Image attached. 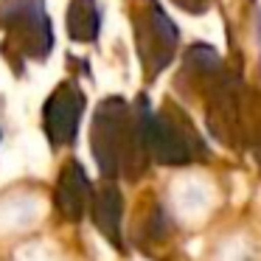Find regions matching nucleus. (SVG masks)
<instances>
[{
    "instance_id": "7",
    "label": "nucleus",
    "mask_w": 261,
    "mask_h": 261,
    "mask_svg": "<svg viewBox=\"0 0 261 261\" xmlns=\"http://www.w3.org/2000/svg\"><path fill=\"white\" fill-rule=\"evenodd\" d=\"M59 202H62V211L68 216H82L85 205L90 202V186H87L85 174L76 163L65 166L62 182H59Z\"/></svg>"
},
{
    "instance_id": "3",
    "label": "nucleus",
    "mask_w": 261,
    "mask_h": 261,
    "mask_svg": "<svg viewBox=\"0 0 261 261\" xmlns=\"http://www.w3.org/2000/svg\"><path fill=\"white\" fill-rule=\"evenodd\" d=\"M146 149L149 158L166 166H188L208 158V146L197 126L171 101H166L158 113H146Z\"/></svg>"
},
{
    "instance_id": "4",
    "label": "nucleus",
    "mask_w": 261,
    "mask_h": 261,
    "mask_svg": "<svg viewBox=\"0 0 261 261\" xmlns=\"http://www.w3.org/2000/svg\"><path fill=\"white\" fill-rule=\"evenodd\" d=\"M132 34L143 76L154 79L171 65L180 42V31L169 20L158 0H132Z\"/></svg>"
},
{
    "instance_id": "2",
    "label": "nucleus",
    "mask_w": 261,
    "mask_h": 261,
    "mask_svg": "<svg viewBox=\"0 0 261 261\" xmlns=\"http://www.w3.org/2000/svg\"><path fill=\"white\" fill-rule=\"evenodd\" d=\"M0 54L17 68L45 62L54 51V25L45 0H0Z\"/></svg>"
},
{
    "instance_id": "5",
    "label": "nucleus",
    "mask_w": 261,
    "mask_h": 261,
    "mask_svg": "<svg viewBox=\"0 0 261 261\" xmlns=\"http://www.w3.org/2000/svg\"><path fill=\"white\" fill-rule=\"evenodd\" d=\"M82 113H85V96H82V90L76 87V82H62L51 93V98L45 101V110H42L45 135L57 149L76 141Z\"/></svg>"
},
{
    "instance_id": "1",
    "label": "nucleus",
    "mask_w": 261,
    "mask_h": 261,
    "mask_svg": "<svg viewBox=\"0 0 261 261\" xmlns=\"http://www.w3.org/2000/svg\"><path fill=\"white\" fill-rule=\"evenodd\" d=\"M146 104L129 107L124 98H107L93 115L90 146L101 174L135 180L149 163L146 149Z\"/></svg>"
},
{
    "instance_id": "8",
    "label": "nucleus",
    "mask_w": 261,
    "mask_h": 261,
    "mask_svg": "<svg viewBox=\"0 0 261 261\" xmlns=\"http://www.w3.org/2000/svg\"><path fill=\"white\" fill-rule=\"evenodd\" d=\"M93 216H96V225L101 227V233L110 242L118 244L121 236V197L113 186H104L101 191L93 199Z\"/></svg>"
},
{
    "instance_id": "6",
    "label": "nucleus",
    "mask_w": 261,
    "mask_h": 261,
    "mask_svg": "<svg viewBox=\"0 0 261 261\" xmlns=\"http://www.w3.org/2000/svg\"><path fill=\"white\" fill-rule=\"evenodd\" d=\"M65 29L76 42H96L101 31V9L96 0H70L65 12Z\"/></svg>"
},
{
    "instance_id": "9",
    "label": "nucleus",
    "mask_w": 261,
    "mask_h": 261,
    "mask_svg": "<svg viewBox=\"0 0 261 261\" xmlns=\"http://www.w3.org/2000/svg\"><path fill=\"white\" fill-rule=\"evenodd\" d=\"M174 3L180 9H186V12H191V14H199L211 6V0H174Z\"/></svg>"
}]
</instances>
